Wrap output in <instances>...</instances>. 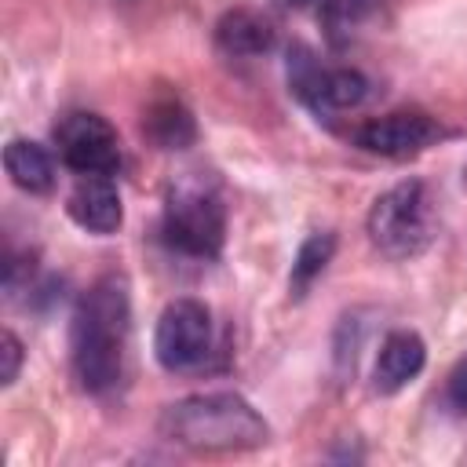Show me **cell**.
Segmentation results:
<instances>
[{
    "mask_svg": "<svg viewBox=\"0 0 467 467\" xmlns=\"http://www.w3.org/2000/svg\"><path fill=\"white\" fill-rule=\"evenodd\" d=\"M354 139L365 153H376L387 161H405V157H416L427 146H434L441 139V124L420 109H394V113H383V117L361 124Z\"/></svg>",
    "mask_w": 467,
    "mask_h": 467,
    "instance_id": "ba28073f",
    "label": "cell"
},
{
    "mask_svg": "<svg viewBox=\"0 0 467 467\" xmlns=\"http://www.w3.org/2000/svg\"><path fill=\"white\" fill-rule=\"evenodd\" d=\"M142 131L161 146V150H182L197 139V128H193V117L190 109L179 102V99H161L146 109L142 117Z\"/></svg>",
    "mask_w": 467,
    "mask_h": 467,
    "instance_id": "4fadbf2b",
    "label": "cell"
},
{
    "mask_svg": "<svg viewBox=\"0 0 467 467\" xmlns=\"http://www.w3.org/2000/svg\"><path fill=\"white\" fill-rule=\"evenodd\" d=\"M427 365V347L412 328H398L379 343L376 368H372V387L379 394H398L409 387Z\"/></svg>",
    "mask_w": 467,
    "mask_h": 467,
    "instance_id": "30bf717a",
    "label": "cell"
},
{
    "mask_svg": "<svg viewBox=\"0 0 467 467\" xmlns=\"http://www.w3.org/2000/svg\"><path fill=\"white\" fill-rule=\"evenodd\" d=\"M376 11H379V0H325V4L317 7L321 26H325V36H328L336 47L350 44V40L372 22Z\"/></svg>",
    "mask_w": 467,
    "mask_h": 467,
    "instance_id": "5bb4252c",
    "label": "cell"
},
{
    "mask_svg": "<svg viewBox=\"0 0 467 467\" xmlns=\"http://www.w3.org/2000/svg\"><path fill=\"white\" fill-rule=\"evenodd\" d=\"M288 88L314 113L354 109L368 95V80L358 69H350V66H321L314 58V51H306V47H296L288 55Z\"/></svg>",
    "mask_w": 467,
    "mask_h": 467,
    "instance_id": "8992f818",
    "label": "cell"
},
{
    "mask_svg": "<svg viewBox=\"0 0 467 467\" xmlns=\"http://www.w3.org/2000/svg\"><path fill=\"white\" fill-rule=\"evenodd\" d=\"M274 4L285 11H306V7H321L325 0H274Z\"/></svg>",
    "mask_w": 467,
    "mask_h": 467,
    "instance_id": "ac0fdd59",
    "label": "cell"
},
{
    "mask_svg": "<svg viewBox=\"0 0 467 467\" xmlns=\"http://www.w3.org/2000/svg\"><path fill=\"white\" fill-rule=\"evenodd\" d=\"M4 171L26 193H51L55 186V161L33 139H11L4 146Z\"/></svg>",
    "mask_w": 467,
    "mask_h": 467,
    "instance_id": "7c38bea8",
    "label": "cell"
},
{
    "mask_svg": "<svg viewBox=\"0 0 467 467\" xmlns=\"http://www.w3.org/2000/svg\"><path fill=\"white\" fill-rule=\"evenodd\" d=\"M161 431L193 452H244L270 438L266 420L234 390H208L179 398L164 409Z\"/></svg>",
    "mask_w": 467,
    "mask_h": 467,
    "instance_id": "7a4b0ae2",
    "label": "cell"
},
{
    "mask_svg": "<svg viewBox=\"0 0 467 467\" xmlns=\"http://www.w3.org/2000/svg\"><path fill=\"white\" fill-rule=\"evenodd\" d=\"M368 241L387 259H416L434 237V201L420 179H405L379 193L368 208Z\"/></svg>",
    "mask_w": 467,
    "mask_h": 467,
    "instance_id": "3957f363",
    "label": "cell"
},
{
    "mask_svg": "<svg viewBox=\"0 0 467 467\" xmlns=\"http://www.w3.org/2000/svg\"><path fill=\"white\" fill-rule=\"evenodd\" d=\"M128 336H131L128 281L117 274H106L77 299L69 317V361L84 390L106 394L120 383Z\"/></svg>",
    "mask_w": 467,
    "mask_h": 467,
    "instance_id": "6da1fadb",
    "label": "cell"
},
{
    "mask_svg": "<svg viewBox=\"0 0 467 467\" xmlns=\"http://www.w3.org/2000/svg\"><path fill=\"white\" fill-rule=\"evenodd\" d=\"M274 40H277L274 26L252 7H234L215 22V44H219V51H226L234 58L266 55L274 47Z\"/></svg>",
    "mask_w": 467,
    "mask_h": 467,
    "instance_id": "8fae6325",
    "label": "cell"
},
{
    "mask_svg": "<svg viewBox=\"0 0 467 467\" xmlns=\"http://www.w3.org/2000/svg\"><path fill=\"white\" fill-rule=\"evenodd\" d=\"M66 212L88 234H117L124 223V204L109 175H80L66 197Z\"/></svg>",
    "mask_w": 467,
    "mask_h": 467,
    "instance_id": "9c48e42d",
    "label": "cell"
},
{
    "mask_svg": "<svg viewBox=\"0 0 467 467\" xmlns=\"http://www.w3.org/2000/svg\"><path fill=\"white\" fill-rule=\"evenodd\" d=\"M226 237V212L201 182H179L164 204V241L193 259H215Z\"/></svg>",
    "mask_w": 467,
    "mask_h": 467,
    "instance_id": "277c9868",
    "label": "cell"
},
{
    "mask_svg": "<svg viewBox=\"0 0 467 467\" xmlns=\"http://www.w3.org/2000/svg\"><path fill=\"white\" fill-rule=\"evenodd\" d=\"M55 146L77 175H113L120 168V142L106 117L77 109L55 124Z\"/></svg>",
    "mask_w": 467,
    "mask_h": 467,
    "instance_id": "52a82bcc",
    "label": "cell"
},
{
    "mask_svg": "<svg viewBox=\"0 0 467 467\" xmlns=\"http://www.w3.org/2000/svg\"><path fill=\"white\" fill-rule=\"evenodd\" d=\"M332 252H336V234H328V230H317L299 244L296 263H292V277H288L292 296H303L325 274V266L332 263Z\"/></svg>",
    "mask_w": 467,
    "mask_h": 467,
    "instance_id": "9a60e30c",
    "label": "cell"
},
{
    "mask_svg": "<svg viewBox=\"0 0 467 467\" xmlns=\"http://www.w3.org/2000/svg\"><path fill=\"white\" fill-rule=\"evenodd\" d=\"M445 398H449V409L467 416V354L452 365L449 372V383H445Z\"/></svg>",
    "mask_w": 467,
    "mask_h": 467,
    "instance_id": "e0dca14e",
    "label": "cell"
},
{
    "mask_svg": "<svg viewBox=\"0 0 467 467\" xmlns=\"http://www.w3.org/2000/svg\"><path fill=\"white\" fill-rule=\"evenodd\" d=\"M18 368H22V339L11 328H4V336H0V383L4 387L15 383Z\"/></svg>",
    "mask_w": 467,
    "mask_h": 467,
    "instance_id": "2e32d148",
    "label": "cell"
},
{
    "mask_svg": "<svg viewBox=\"0 0 467 467\" xmlns=\"http://www.w3.org/2000/svg\"><path fill=\"white\" fill-rule=\"evenodd\" d=\"M153 354L168 372H193L212 354V314L201 299H171L153 328Z\"/></svg>",
    "mask_w": 467,
    "mask_h": 467,
    "instance_id": "5b68a950",
    "label": "cell"
}]
</instances>
